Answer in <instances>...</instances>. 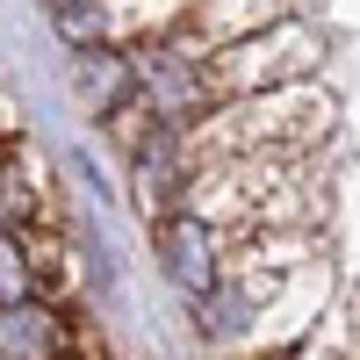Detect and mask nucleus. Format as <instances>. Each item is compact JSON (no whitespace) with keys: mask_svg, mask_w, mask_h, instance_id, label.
Instances as JSON below:
<instances>
[{"mask_svg":"<svg viewBox=\"0 0 360 360\" xmlns=\"http://www.w3.org/2000/svg\"><path fill=\"white\" fill-rule=\"evenodd\" d=\"M29 295H37V252H29L15 231H0V310L29 303Z\"/></svg>","mask_w":360,"mask_h":360,"instance_id":"obj_6","label":"nucleus"},{"mask_svg":"<svg viewBox=\"0 0 360 360\" xmlns=\"http://www.w3.org/2000/svg\"><path fill=\"white\" fill-rule=\"evenodd\" d=\"M324 58H332V37L310 15H281L259 37L209 58V101L224 108V101H245V94H274V86H317Z\"/></svg>","mask_w":360,"mask_h":360,"instance_id":"obj_1","label":"nucleus"},{"mask_svg":"<svg viewBox=\"0 0 360 360\" xmlns=\"http://www.w3.org/2000/svg\"><path fill=\"white\" fill-rule=\"evenodd\" d=\"M72 94H79L86 115L115 123V115L137 101V51L130 44H86V51H72Z\"/></svg>","mask_w":360,"mask_h":360,"instance_id":"obj_4","label":"nucleus"},{"mask_svg":"<svg viewBox=\"0 0 360 360\" xmlns=\"http://www.w3.org/2000/svg\"><path fill=\"white\" fill-rule=\"evenodd\" d=\"M58 339H65V332H58L51 303H37V295L0 310V360H51V353H58Z\"/></svg>","mask_w":360,"mask_h":360,"instance_id":"obj_5","label":"nucleus"},{"mask_svg":"<svg viewBox=\"0 0 360 360\" xmlns=\"http://www.w3.org/2000/svg\"><path fill=\"white\" fill-rule=\"evenodd\" d=\"M324 339H332L346 360H360V281L346 288V303H339V317H332V332H324Z\"/></svg>","mask_w":360,"mask_h":360,"instance_id":"obj_7","label":"nucleus"},{"mask_svg":"<svg viewBox=\"0 0 360 360\" xmlns=\"http://www.w3.org/2000/svg\"><path fill=\"white\" fill-rule=\"evenodd\" d=\"M281 15H303V0H188V15H180L173 37L188 51H202V58H217L231 44L259 37V29L281 22Z\"/></svg>","mask_w":360,"mask_h":360,"instance_id":"obj_3","label":"nucleus"},{"mask_svg":"<svg viewBox=\"0 0 360 360\" xmlns=\"http://www.w3.org/2000/svg\"><path fill=\"white\" fill-rule=\"evenodd\" d=\"M152 252H159V274L195 303L202 288H217L231 245H224V231H209L202 217H188V209H159L152 217Z\"/></svg>","mask_w":360,"mask_h":360,"instance_id":"obj_2","label":"nucleus"}]
</instances>
